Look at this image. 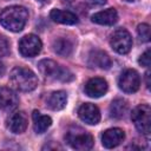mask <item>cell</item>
Instances as JSON below:
<instances>
[{"instance_id":"ba28073f","label":"cell","mask_w":151,"mask_h":151,"mask_svg":"<svg viewBox=\"0 0 151 151\" xmlns=\"http://www.w3.org/2000/svg\"><path fill=\"white\" fill-rule=\"evenodd\" d=\"M119 88L125 93H133L140 86V77L136 70H125L118 79Z\"/></svg>"},{"instance_id":"3957f363","label":"cell","mask_w":151,"mask_h":151,"mask_svg":"<svg viewBox=\"0 0 151 151\" xmlns=\"http://www.w3.org/2000/svg\"><path fill=\"white\" fill-rule=\"evenodd\" d=\"M38 68L40 71V73L46 77V78H51L54 80H60V81H71L73 80V74L70 70L58 65L55 61L51 60V59H44L40 60L38 64Z\"/></svg>"},{"instance_id":"277c9868","label":"cell","mask_w":151,"mask_h":151,"mask_svg":"<svg viewBox=\"0 0 151 151\" xmlns=\"http://www.w3.org/2000/svg\"><path fill=\"white\" fill-rule=\"evenodd\" d=\"M65 139L71 147L79 151H86L93 146V137L79 126L68 129L65 134Z\"/></svg>"},{"instance_id":"7a4b0ae2","label":"cell","mask_w":151,"mask_h":151,"mask_svg":"<svg viewBox=\"0 0 151 151\" xmlns=\"http://www.w3.org/2000/svg\"><path fill=\"white\" fill-rule=\"evenodd\" d=\"M9 84L17 91L29 92L37 87L38 78L32 70L22 66H17L9 73Z\"/></svg>"},{"instance_id":"5b68a950","label":"cell","mask_w":151,"mask_h":151,"mask_svg":"<svg viewBox=\"0 0 151 151\" xmlns=\"http://www.w3.org/2000/svg\"><path fill=\"white\" fill-rule=\"evenodd\" d=\"M131 119L136 129L143 134L147 136L151 132V109L147 104H142L134 107L131 114Z\"/></svg>"},{"instance_id":"6da1fadb","label":"cell","mask_w":151,"mask_h":151,"mask_svg":"<svg viewBox=\"0 0 151 151\" xmlns=\"http://www.w3.org/2000/svg\"><path fill=\"white\" fill-rule=\"evenodd\" d=\"M28 19V12L22 6H9L2 9L0 24L11 32H20Z\"/></svg>"},{"instance_id":"52a82bcc","label":"cell","mask_w":151,"mask_h":151,"mask_svg":"<svg viewBox=\"0 0 151 151\" xmlns=\"http://www.w3.org/2000/svg\"><path fill=\"white\" fill-rule=\"evenodd\" d=\"M42 47L41 40L34 34H27L19 41V52L25 58H33L40 53Z\"/></svg>"},{"instance_id":"7c38bea8","label":"cell","mask_w":151,"mask_h":151,"mask_svg":"<svg viewBox=\"0 0 151 151\" xmlns=\"http://www.w3.org/2000/svg\"><path fill=\"white\" fill-rule=\"evenodd\" d=\"M27 125H28V118L24 111L14 112L8 119V129L11 130V132L17 134L22 133L26 130Z\"/></svg>"},{"instance_id":"4316f807","label":"cell","mask_w":151,"mask_h":151,"mask_svg":"<svg viewBox=\"0 0 151 151\" xmlns=\"http://www.w3.org/2000/svg\"><path fill=\"white\" fill-rule=\"evenodd\" d=\"M63 2H66V4H71V2H73L74 0H61Z\"/></svg>"},{"instance_id":"44dd1931","label":"cell","mask_w":151,"mask_h":151,"mask_svg":"<svg viewBox=\"0 0 151 151\" xmlns=\"http://www.w3.org/2000/svg\"><path fill=\"white\" fill-rule=\"evenodd\" d=\"M137 33L139 37V40L143 42H147L150 40V26L147 24H140L138 25Z\"/></svg>"},{"instance_id":"4fadbf2b","label":"cell","mask_w":151,"mask_h":151,"mask_svg":"<svg viewBox=\"0 0 151 151\" xmlns=\"http://www.w3.org/2000/svg\"><path fill=\"white\" fill-rule=\"evenodd\" d=\"M19 98L9 87H0V107L4 110H13L18 106Z\"/></svg>"},{"instance_id":"2e32d148","label":"cell","mask_w":151,"mask_h":151,"mask_svg":"<svg viewBox=\"0 0 151 151\" xmlns=\"http://www.w3.org/2000/svg\"><path fill=\"white\" fill-rule=\"evenodd\" d=\"M50 17L53 21L58 24L64 25H74L78 22V17L70 12V11H63V9H52L50 13Z\"/></svg>"},{"instance_id":"9c48e42d","label":"cell","mask_w":151,"mask_h":151,"mask_svg":"<svg viewBox=\"0 0 151 151\" xmlns=\"http://www.w3.org/2000/svg\"><path fill=\"white\" fill-rule=\"evenodd\" d=\"M78 114H79V118L88 125H96L100 120L99 109L94 104H91V103L83 104L78 110Z\"/></svg>"},{"instance_id":"d4e9b609","label":"cell","mask_w":151,"mask_h":151,"mask_svg":"<svg viewBox=\"0 0 151 151\" xmlns=\"http://www.w3.org/2000/svg\"><path fill=\"white\" fill-rule=\"evenodd\" d=\"M145 76H146V87L149 88V87H150V72L147 71Z\"/></svg>"},{"instance_id":"cb8c5ba5","label":"cell","mask_w":151,"mask_h":151,"mask_svg":"<svg viewBox=\"0 0 151 151\" xmlns=\"http://www.w3.org/2000/svg\"><path fill=\"white\" fill-rule=\"evenodd\" d=\"M86 2L91 6H100L106 4V0H86Z\"/></svg>"},{"instance_id":"484cf974","label":"cell","mask_w":151,"mask_h":151,"mask_svg":"<svg viewBox=\"0 0 151 151\" xmlns=\"http://www.w3.org/2000/svg\"><path fill=\"white\" fill-rule=\"evenodd\" d=\"M5 73V65L2 64V61H0V77Z\"/></svg>"},{"instance_id":"8992f818","label":"cell","mask_w":151,"mask_h":151,"mask_svg":"<svg viewBox=\"0 0 151 151\" xmlns=\"http://www.w3.org/2000/svg\"><path fill=\"white\" fill-rule=\"evenodd\" d=\"M110 45L117 53L126 54L130 52V50L132 47V38L126 29L119 28V29L114 31L113 34L111 35Z\"/></svg>"},{"instance_id":"603a6c76","label":"cell","mask_w":151,"mask_h":151,"mask_svg":"<svg viewBox=\"0 0 151 151\" xmlns=\"http://www.w3.org/2000/svg\"><path fill=\"white\" fill-rule=\"evenodd\" d=\"M138 63H139V65H142V66H144V67H149V66H150V63H151V52H150V50H146V51L140 55Z\"/></svg>"},{"instance_id":"83f0119b","label":"cell","mask_w":151,"mask_h":151,"mask_svg":"<svg viewBox=\"0 0 151 151\" xmlns=\"http://www.w3.org/2000/svg\"><path fill=\"white\" fill-rule=\"evenodd\" d=\"M38 1H40V2H47V1H50V0H38Z\"/></svg>"},{"instance_id":"d6986e66","label":"cell","mask_w":151,"mask_h":151,"mask_svg":"<svg viewBox=\"0 0 151 151\" xmlns=\"http://www.w3.org/2000/svg\"><path fill=\"white\" fill-rule=\"evenodd\" d=\"M52 47L57 54L61 57H68L73 51V42L67 38H58L53 41Z\"/></svg>"},{"instance_id":"ffe728a7","label":"cell","mask_w":151,"mask_h":151,"mask_svg":"<svg viewBox=\"0 0 151 151\" xmlns=\"http://www.w3.org/2000/svg\"><path fill=\"white\" fill-rule=\"evenodd\" d=\"M127 111V103L122 98L114 99L110 105V116L114 119H120Z\"/></svg>"},{"instance_id":"8fae6325","label":"cell","mask_w":151,"mask_h":151,"mask_svg":"<svg viewBox=\"0 0 151 151\" xmlns=\"http://www.w3.org/2000/svg\"><path fill=\"white\" fill-rule=\"evenodd\" d=\"M125 138V133L122 129L113 127L106 130L101 136V143L106 149H113L122 144V142Z\"/></svg>"},{"instance_id":"5bb4252c","label":"cell","mask_w":151,"mask_h":151,"mask_svg":"<svg viewBox=\"0 0 151 151\" xmlns=\"http://www.w3.org/2000/svg\"><path fill=\"white\" fill-rule=\"evenodd\" d=\"M91 20L99 25L112 26L118 21V13L114 8H107V9L94 13L91 17Z\"/></svg>"},{"instance_id":"7402d4cb","label":"cell","mask_w":151,"mask_h":151,"mask_svg":"<svg viewBox=\"0 0 151 151\" xmlns=\"http://www.w3.org/2000/svg\"><path fill=\"white\" fill-rule=\"evenodd\" d=\"M8 50H9V44H8V40L6 39L5 35L0 34V58L6 55L8 53Z\"/></svg>"},{"instance_id":"30bf717a","label":"cell","mask_w":151,"mask_h":151,"mask_svg":"<svg viewBox=\"0 0 151 151\" xmlns=\"http://www.w3.org/2000/svg\"><path fill=\"white\" fill-rule=\"evenodd\" d=\"M107 81L103 78H92L85 85V93L91 98H99L107 92Z\"/></svg>"},{"instance_id":"ac0fdd59","label":"cell","mask_w":151,"mask_h":151,"mask_svg":"<svg viewBox=\"0 0 151 151\" xmlns=\"http://www.w3.org/2000/svg\"><path fill=\"white\" fill-rule=\"evenodd\" d=\"M67 103V93L65 91H55L51 93L47 99V106L53 111H59L66 106Z\"/></svg>"},{"instance_id":"9a60e30c","label":"cell","mask_w":151,"mask_h":151,"mask_svg":"<svg viewBox=\"0 0 151 151\" xmlns=\"http://www.w3.org/2000/svg\"><path fill=\"white\" fill-rule=\"evenodd\" d=\"M88 65L90 67H98L107 70L111 66V59L104 51H92L88 55Z\"/></svg>"},{"instance_id":"e0dca14e","label":"cell","mask_w":151,"mask_h":151,"mask_svg":"<svg viewBox=\"0 0 151 151\" xmlns=\"http://www.w3.org/2000/svg\"><path fill=\"white\" fill-rule=\"evenodd\" d=\"M33 119V129L37 133H44L52 125V119L48 116H42L39 111L34 110L32 113Z\"/></svg>"}]
</instances>
